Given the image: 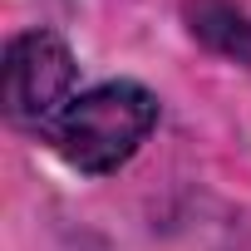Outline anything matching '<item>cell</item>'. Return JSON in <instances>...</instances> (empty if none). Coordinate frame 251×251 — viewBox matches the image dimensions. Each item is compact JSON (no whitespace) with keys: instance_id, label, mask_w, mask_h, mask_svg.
<instances>
[{"instance_id":"1","label":"cell","mask_w":251,"mask_h":251,"mask_svg":"<svg viewBox=\"0 0 251 251\" xmlns=\"http://www.w3.org/2000/svg\"><path fill=\"white\" fill-rule=\"evenodd\" d=\"M163 118V99L138 79H103L79 89L69 108L50 123V148L84 177H113L128 168L138 148L153 138Z\"/></svg>"},{"instance_id":"3","label":"cell","mask_w":251,"mask_h":251,"mask_svg":"<svg viewBox=\"0 0 251 251\" xmlns=\"http://www.w3.org/2000/svg\"><path fill=\"white\" fill-rule=\"evenodd\" d=\"M182 15H187V35L202 50L231 64H251V15L246 10H236L231 0H187Z\"/></svg>"},{"instance_id":"2","label":"cell","mask_w":251,"mask_h":251,"mask_svg":"<svg viewBox=\"0 0 251 251\" xmlns=\"http://www.w3.org/2000/svg\"><path fill=\"white\" fill-rule=\"evenodd\" d=\"M74 84H79V59L64 35L45 25L10 35L0 54V108L15 128L50 133V123L74 99Z\"/></svg>"}]
</instances>
